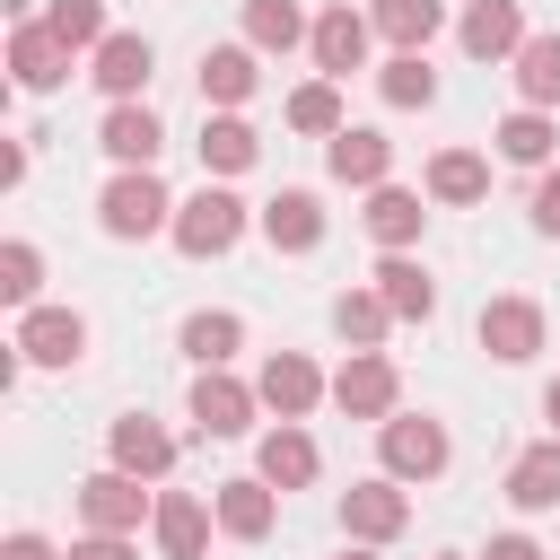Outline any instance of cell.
Listing matches in <instances>:
<instances>
[{"label": "cell", "mask_w": 560, "mask_h": 560, "mask_svg": "<svg viewBox=\"0 0 560 560\" xmlns=\"http://www.w3.org/2000/svg\"><path fill=\"white\" fill-rule=\"evenodd\" d=\"M96 228L114 245H140V236H166L175 228V192L149 175V166H114V184L96 192Z\"/></svg>", "instance_id": "obj_1"}, {"label": "cell", "mask_w": 560, "mask_h": 560, "mask_svg": "<svg viewBox=\"0 0 560 560\" xmlns=\"http://www.w3.org/2000/svg\"><path fill=\"white\" fill-rule=\"evenodd\" d=\"M245 228H254V210H245L228 184H201L192 201H175V228H166V236H175V254H192V262H219V254H228Z\"/></svg>", "instance_id": "obj_2"}, {"label": "cell", "mask_w": 560, "mask_h": 560, "mask_svg": "<svg viewBox=\"0 0 560 560\" xmlns=\"http://www.w3.org/2000/svg\"><path fill=\"white\" fill-rule=\"evenodd\" d=\"M376 455H385L394 481H438L455 446H446V420H429V411H394V420H376Z\"/></svg>", "instance_id": "obj_3"}, {"label": "cell", "mask_w": 560, "mask_h": 560, "mask_svg": "<svg viewBox=\"0 0 560 560\" xmlns=\"http://www.w3.org/2000/svg\"><path fill=\"white\" fill-rule=\"evenodd\" d=\"M402 525H411V490H402L394 472H376V481H350V490H341V534H350V542H368V551H376V542H394Z\"/></svg>", "instance_id": "obj_4"}, {"label": "cell", "mask_w": 560, "mask_h": 560, "mask_svg": "<svg viewBox=\"0 0 560 560\" xmlns=\"http://www.w3.org/2000/svg\"><path fill=\"white\" fill-rule=\"evenodd\" d=\"M332 402H341L350 420H394V411H402V376H394V359H385V350H350L341 376H332Z\"/></svg>", "instance_id": "obj_5"}, {"label": "cell", "mask_w": 560, "mask_h": 560, "mask_svg": "<svg viewBox=\"0 0 560 560\" xmlns=\"http://www.w3.org/2000/svg\"><path fill=\"white\" fill-rule=\"evenodd\" d=\"M18 359H35V368H79V359H88V315H79V306H26V315H18Z\"/></svg>", "instance_id": "obj_6"}, {"label": "cell", "mask_w": 560, "mask_h": 560, "mask_svg": "<svg viewBox=\"0 0 560 560\" xmlns=\"http://www.w3.org/2000/svg\"><path fill=\"white\" fill-rule=\"evenodd\" d=\"M254 394H262V411H280V420H306V411L332 394V376H324L306 350H271V359H262V376H254Z\"/></svg>", "instance_id": "obj_7"}, {"label": "cell", "mask_w": 560, "mask_h": 560, "mask_svg": "<svg viewBox=\"0 0 560 560\" xmlns=\"http://www.w3.org/2000/svg\"><path fill=\"white\" fill-rule=\"evenodd\" d=\"M254 411H262V394H254L245 376H228V368H201V376H192V429H201V438H245Z\"/></svg>", "instance_id": "obj_8"}, {"label": "cell", "mask_w": 560, "mask_h": 560, "mask_svg": "<svg viewBox=\"0 0 560 560\" xmlns=\"http://www.w3.org/2000/svg\"><path fill=\"white\" fill-rule=\"evenodd\" d=\"M79 516H88V534H140V516H158V499L131 481V472H88L79 481Z\"/></svg>", "instance_id": "obj_9"}, {"label": "cell", "mask_w": 560, "mask_h": 560, "mask_svg": "<svg viewBox=\"0 0 560 560\" xmlns=\"http://www.w3.org/2000/svg\"><path fill=\"white\" fill-rule=\"evenodd\" d=\"M9 79H18L26 96H52V88L70 79V44H61L44 18H18V26H9Z\"/></svg>", "instance_id": "obj_10"}, {"label": "cell", "mask_w": 560, "mask_h": 560, "mask_svg": "<svg viewBox=\"0 0 560 560\" xmlns=\"http://www.w3.org/2000/svg\"><path fill=\"white\" fill-rule=\"evenodd\" d=\"M472 341H481L499 368H525V359L542 350V306H534V298H490L481 324H472Z\"/></svg>", "instance_id": "obj_11"}, {"label": "cell", "mask_w": 560, "mask_h": 560, "mask_svg": "<svg viewBox=\"0 0 560 560\" xmlns=\"http://www.w3.org/2000/svg\"><path fill=\"white\" fill-rule=\"evenodd\" d=\"M149 70H158V52H149V35H131V26H114L96 52H88V79L114 96V105H140V88H149Z\"/></svg>", "instance_id": "obj_12"}, {"label": "cell", "mask_w": 560, "mask_h": 560, "mask_svg": "<svg viewBox=\"0 0 560 560\" xmlns=\"http://www.w3.org/2000/svg\"><path fill=\"white\" fill-rule=\"evenodd\" d=\"M105 455H114V472H131V481H166V472H175V438H166L149 411H122V420L105 429Z\"/></svg>", "instance_id": "obj_13"}, {"label": "cell", "mask_w": 560, "mask_h": 560, "mask_svg": "<svg viewBox=\"0 0 560 560\" xmlns=\"http://www.w3.org/2000/svg\"><path fill=\"white\" fill-rule=\"evenodd\" d=\"M210 516H219V534H228V542H262V534L280 525V490H271L262 472H245V481H219Z\"/></svg>", "instance_id": "obj_14"}, {"label": "cell", "mask_w": 560, "mask_h": 560, "mask_svg": "<svg viewBox=\"0 0 560 560\" xmlns=\"http://www.w3.org/2000/svg\"><path fill=\"white\" fill-rule=\"evenodd\" d=\"M368 44H376V26H368L359 9H324V18H315V35H306V52H315V70H324V79L368 70Z\"/></svg>", "instance_id": "obj_15"}, {"label": "cell", "mask_w": 560, "mask_h": 560, "mask_svg": "<svg viewBox=\"0 0 560 560\" xmlns=\"http://www.w3.org/2000/svg\"><path fill=\"white\" fill-rule=\"evenodd\" d=\"M324 166H332V184L376 192V184L394 175V140H385V131H368V122H350V131H332V140H324Z\"/></svg>", "instance_id": "obj_16"}, {"label": "cell", "mask_w": 560, "mask_h": 560, "mask_svg": "<svg viewBox=\"0 0 560 560\" xmlns=\"http://www.w3.org/2000/svg\"><path fill=\"white\" fill-rule=\"evenodd\" d=\"M254 472L289 499V490H306L315 472H324V455H315V438L298 429V420H280V429H262V446H254Z\"/></svg>", "instance_id": "obj_17"}, {"label": "cell", "mask_w": 560, "mask_h": 560, "mask_svg": "<svg viewBox=\"0 0 560 560\" xmlns=\"http://www.w3.org/2000/svg\"><path fill=\"white\" fill-rule=\"evenodd\" d=\"M455 35H464V52H472V61H516L534 26H525V9H516V0H472Z\"/></svg>", "instance_id": "obj_18"}, {"label": "cell", "mask_w": 560, "mask_h": 560, "mask_svg": "<svg viewBox=\"0 0 560 560\" xmlns=\"http://www.w3.org/2000/svg\"><path fill=\"white\" fill-rule=\"evenodd\" d=\"M254 228H262L271 254H315V245H324V201H315V192H280V201L254 210Z\"/></svg>", "instance_id": "obj_19"}, {"label": "cell", "mask_w": 560, "mask_h": 560, "mask_svg": "<svg viewBox=\"0 0 560 560\" xmlns=\"http://www.w3.org/2000/svg\"><path fill=\"white\" fill-rule=\"evenodd\" d=\"M210 525H219V516H210L192 490H158L149 534H158V551H166V560H201V551H210Z\"/></svg>", "instance_id": "obj_20"}, {"label": "cell", "mask_w": 560, "mask_h": 560, "mask_svg": "<svg viewBox=\"0 0 560 560\" xmlns=\"http://www.w3.org/2000/svg\"><path fill=\"white\" fill-rule=\"evenodd\" d=\"M254 79H262V52L254 44H210L201 52V105H219V114H236L254 96Z\"/></svg>", "instance_id": "obj_21"}, {"label": "cell", "mask_w": 560, "mask_h": 560, "mask_svg": "<svg viewBox=\"0 0 560 560\" xmlns=\"http://www.w3.org/2000/svg\"><path fill=\"white\" fill-rule=\"evenodd\" d=\"M96 149H105L114 166H158V149H166V122H158L149 105H114V114L96 122Z\"/></svg>", "instance_id": "obj_22"}, {"label": "cell", "mask_w": 560, "mask_h": 560, "mask_svg": "<svg viewBox=\"0 0 560 560\" xmlns=\"http://www.w3.org/2000/svg\"><path fill=\"white\" fill-rule=\"evenodd\" d=\"M359 219H368V236H376L385 254H411V245H420V228H429V210H420V192H402V184H376Z\"/></svg>", "instance_id": "obj_23"}, {"label": "cell", "mask_w": 560, "mask_h": 560, "mask_svg": "<svg viewBox=\"0 0 560 560\" xmlns=\"http://www.w3.org/2000/svg\"><path fill=\"white\" fill-rule=\"evenodd\" d=\"M508 508H525V516H551L560 508V438H542V446H525L508 464Z\"/></svg>", "instance_id": "obj_24"}, {"label": "cell", "mask_w": 560, "mask_h": 560, "mask_svg": "<svg viewBox=\"0 0 560 560\" xmlns=\"http://www.w3.org/2000/svg\"><path fill=\"white\" fill-rule=\"evenodd\" d=\"M254 158H262V131H254L245 114H210V122H201V175L228 184V175H245Z\"/></svg>", "instance_id": "obj_25"}, {"label": "cell", "mask_w": 560, "mask_h": 560, "mask_svg": "<svg viewBox=\"0 0 560 560\" xmlns=\"http://www.w3.org/2000/svg\"><path fill=\"white\" fill-rule=\"evenodd\" d=\"M376 298L394 306V324H429V315H438V280H429L411 254H385V262H376Z\"/></svg>", "instance_id": "obj_26"}, {"label": "cell", "mask_w": 560, "mask_h": 560, "mask_svg": "<svg viewBox=\"0 0 560 560\" xmlns=\"http://www.w3.org/2000/svg\"><path fill=\"white\" fill-rule=\"evenodd\" d=\"M368 26L394 52H429V35L446 26V0H368Z\"/></svg>", "instance_id": "obj_27"}, {"label": "cell", "mask_w": 560, "mask_h": 560, "mask_svg": "<svg viewBox=\"0 0 560 560\" xmlns=\"http://www.w3.org/2000/svg\"><path fill=\"white\" fill-rule=\"evenodd\" d=\"M481 192H490V158H481V149H438V158H429V201L472 210Z\"/></svg>", "instance_id": "obj_28"}, {"label": "cell", "mask_w": 560, "mask_h": 560, "mask_svg": "<svg viewBox=\"0 0 560 560\" xmlns=\"http://www.w3.org/2000/svg\"><path fill=\"white\" fill-rule=\"evenodd\" d=\"M184 359L192 368H228L236 350H245V315H228V306H201V315H184Z\"/></svg>", "instance_id": "obj_29"}, {"label": "cell", "mask_w": 560, "mask_h": 560, "mask_svg": "<svg viewBox=\"0 0 560 560\" xmlns=\"http://www.w3.org/2000/svg\"><path fill=\"white\" fill-rule=\"evenodd\" d=\"M315 26H306V9L298 0H245V44L254 52H298Z\"/></svg>", "instance_id": "obj_30"}, {"label": "cell", "mask_w": 560, "mask_h": 560, "mask_svg": "<svg viewBox=\"0 0 560 560\" xmlns=\"http://www.w3.org/2000/svg\"><path fill=\"white\" fill-rule=\"evenodd\" d=\"M508 70H516V96H525L534 114L560 105V35H525V52H516Z\"/></svg>", "instance_id": "obj_31"}, {"label": "cell", "mask_w": 560, "mask_h": 560, "mask_svg": "<svg viewBox=\"0 0 560 560\" xmlns=\"http://www.w3.org/2000/svg\"><path fill=\"white\" fill-rule=\"evenodd\" d=\"M289 131H306V140H332V131H350V114H341V88L332 79H306V88H289Z\"/></svg>", "instance_id": "obj_32"}, {"label": "cell", "mask_w": 560, "mask_h": 560, "mask_svg": "<svg viewBox=\"0 0 560 560\" xmlns=\"http://www.w3.org/2000/svg\"><path fill=\"white\" fill-rule=\"evenodd\" d=\"M490 140H499V158H516V166H551V149H560V122H551V114H534V105H516V114H508Z\"/></svg>", "instance_id": "obj_33"}, {"label": "cell", "mask_w": 560, "mask_h": 560, "mask_svg": "<svg viewBox=\"0 0 560 560\" xmlns=\"http://www.w3.org/2000/svg\"><path fill=\"white\" fill-rule=\"evenodd\" d=\"M385 324H394V306H385L376 289H341V298H332V332H341L350 350H376Z\"/></svg>", "instance_id": "obj_34"}, {"label": "cell", "mask_w": 560, "mask_h": 560, "mask_svg": "<svg viewBox=\"0 0 560 560\" xmlns=\"http://www.w3.org/2000/svg\"><path fill=\"white\" fill-rule=\"evenodd\" d=\"M376 96L402 105V114H411V105H438V70H429V52H394V61L376 70Z\"/></svg>", "instance_id": "obj_35"}, {"label": "cell", "mask_w": 560, "mask_h": 560, "mask_svg": "<svg viewBox=\"0 0 560 560\" xmlns=\"http://www.w3.org/2000/svg\"><path fill=\"white\" fill-rule=\"evenodd\" d=\"M44 26H52L70 52H96V44L114 35V26H105V0H52V9H44Z\"/></svg>", "instance_id": "obj_36"}, {"label": "cell", "mask_w": 560, "mask_h": 560, "mask_svg": "<svg viewBox=\"0 0 560 560\" xmlns=\"http://www.w3.org/2000/svg\"><path fill=\"white\" fill-rule=\"evenodd\" d=\"M35 289H44V254H35L26 236H9V245H0V298L26 315V306H35Z\"/></svg>", "instance_id": "obj_37"}, {"label": "cell", "mask_w": 560, "mask_h": 560, "mask_svg": "<svg viewBox=\"0 0 560 560\" xmlns=\"http://www.w3.org/2000/svg\"><path fill=\"white\" fill-rule=\"evenodd\" d=\"M61 560H140V542H131V534H79Z\"/></svg>", "instance_id": "obj_38"}, {"label": "cell", "mask_w": 560, "mask_h": 560, "mask_svg": "<svg viewBox=\"0 0 560 560\" xmlns=\"http://www.w3.org/2000/svg\"><path fill=\"white\" fill-rule=\"evenodd\" d=\"M534 228L560 236V166H542V184H534Z\"/></svg>", "instance_id": "obj_39"}, {"label": "cell", "mask_w": 560, "mask_h": 560, "mask_svg": "<svg viewBox=\"0 0 560 560\" xmlns=\"http://www.w3.org/2000/svg\"><path fill=\"white\" fill-rule=\"evenodd\" d=\"M481 560H542V542H534V534H490Z\"/></svg>", "instance_id": "obj_40"}, {"label": "cell", "mask_w": 560, "mask_h": 560, "mask_svg": "<svg viewBox=\"0 0 560 560\" xmlns=\"http://www.w3.org/2000/svg\"><path fill=\"white\" fill-rule=\"evenodd\" d=\"M0 560H61V551H52L44 534H9V542H0Z\"/></svg>", "instance_id": "obj_41"}, {"label": "cell", "mask_w": 560, "mask_h": 560, "mask_svg": "<svg viewBox=\"0 0 560 560\" xmlns=\"http://www.w3.org/2000/svg\"><path fill=\"white\" fill-rule=\"evenodd\" d=\"M18 184H26V149L9 140V149H0V192H18Z\"/></svg>", "instance_id": "obj_42"}, {"label": "cell", "mask_w": 560, "mask_h": 560, "mask_svg": "<svg viewBox=\"0 0 560 560\" xmlns=\"http://www.w3.org/2000/svg\"><path fill=\"white\" fill-rule=\"evenodd\" d=\"M542 420H551V438H560V385H551V394H542Z\"/></svg>", "instance_id": "obj_43"}, {"label": "cell", "mask_w": 560, "mask_h": 560, "mask_svg": "<svg viewBox=\"0 0 560 560\" xmlns=\"http://www.w3.org/2000/svg\"><path fill=\"white\" fill-rule=\"evenodd\" d=\"M341 560H376V551H368V542H350V551H341Z\"/></svg>", "instance_id": "obj_44"}, {"label": "cell", "mask_w": 560, "mask_h": 560, "mask_svg": "<svg viewBox=\"0 0 560 560\" xmlns=\"http://www.w3.org/2000/svg\"><path fill=\"white\" fill-rule=\"evenodd\" d=\"M438 560H464V551H438Z\"/></svg>", "instance_id": "obj_45"}]
</instances>
